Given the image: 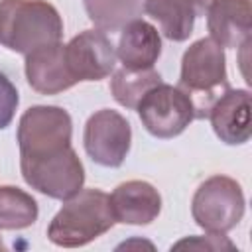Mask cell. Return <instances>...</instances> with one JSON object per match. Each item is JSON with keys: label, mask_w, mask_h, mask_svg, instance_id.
I'll use <instances>...</instances> for the list:
<instances>
[{"label": "cell", "mask_w": 252, "mask_h": 252, "mask_svg": "<svg viewBox=\"0 0 252 252\" xmlns=\"http://www.w3.org/2000/svg\"><path fill=\"white\" fill-rule=\"evenodd\" d=\"M24 69H26V79L30 87L39 94H57L77 85V81L73 79L67 67L65 45L61 41L43 45L28 53Z\"/></svg>", "instance_id": "cell-11"}, {"label": "cell", "mask_w": 252, "mask_h": 252, "mask_svg": "<svg viewBox=\"0 0 252 252\" xmlns=\"http://www.w3.org/2000/svg\"><path fill=\"white\" fill-rule=\"evenodd\" d=\"M189 2L193 4V8H195L197 16L205 14V12H207V8H209V4H211V0H189Z\"/></svg>", "instance_id": "cell-21"}, {"label": "cell", "mask_w": 252, "mask_h": 252, "mask_svg": "<svg viewBox=\"0 0 252 252\" xmlns=\"http://www.w3.org/2000/svg\"><path fill=\"white\" fill-rule=\"evenodd\" d=\"M144 128L156 138L179 136L197 116L193 100L179 87L159 83L150 89L136 106Z\"/></svg>", "instance_id": "cell-7"}, {"label": "cell", "mask_w": 252, "mask_h": 252, "mask_svg": "<svg viewBox=\"0 0 252 252\" xmlns=\"http://www.w3.org/2000/svg\"><path fill=\"white\" fill-rule=\"evenodd\" d=\"M0 250H6V246H4V242H2V238H0Z\"/></svg>", "instance_id": "cell-22"}, {"label": "cell", "mask_w": 252, "mask_h": 252, "mask_svg": "<svg viewBox=\"0 0 252 252\" xmlns=\"http://www.w3.org/2000/svg\"><path fill=\"white\" fill-rule=\"evenodd\" d=\"M20 169L32 189L59 201L79 193L85 183V167L73 148L45 158H20Z\"/></svg>", "instance_id": "cell-6"}, {"label": "cell", "mask_w": 252, "mask_h": 252, "mask_svg": "<svg viewBox=\"0 0 252 252\" xmlns=\"http://www.w3.org/2000/svg\"><path fill=\"white\" fill-rule=\"evenodd\" d=\"M142 10L159 24L171 41H185L193 33L197 12L189 0H144Z\"/></svg>", "instance_id": "cell-15"}, {"label": "cell", "mask_w": 252, "mask_h": 252, "mask_svg": "<svg viewBox=\"0 0 252 252\" xmlns=\"http://www.w3.org/2000/svg\"><path fill=\"white\" fill-rule=\"evenodd\" d=\"M73 122L65 108L35 104L18 122L20 158H45L71 148Z\"/></svg>", "instance_id": "cell-5"}, {"label": "cell", "mask_w": 252, "mask_h": 252, "mask_svg": "<svg viewBox=\"0 0 252 252\" xmlns=\"http://www.w3.org/2000/svg\"><path fill=\"white\" fill-rule=\"evenodd\" d=\"M63 20L47 0H0V45L16 53H32L59 43Z\"/></svg>", "instance_id": "cell-1"}, {"label": "cell", "mask_w": 252, "mask_h": 252, "mask_svg": "<svg viewBox=\"0 0 252 252\" xmlns=\"http://www.w3.org/2000/svg\"><path fill=\"white\" fill-rule=\"evenodd\" d=\"M205 14L211 39L220 47H240L250 41V0H211Z\"/></svg>", "instance_id": "cell-12"}, {"label": "cell", "mask_w": 252, "mask_h": 252, "mask_svg": "<svg viewBox=\"0 0 252 252\" xmlns=\"http://www.w3.org/2000/svg\"><path fill=\"white\" fill-rule=\"evenodd\" d=\"M37 201L20 187L0 185V230H22L37 220Z\"/></svg>", "instance_id": "cell-16"}, {"label": "cell", "mask_w": 252, "mask_h": 252, "mask_svg": "<svg viewBox=\"0 0 252 252\" xmlns=\"http://www.w3.org/2000/svg\"><path fill=\"white\" fill-rule=\"evenodd\" d=\"M65 61L77 83L100 81L114 71L116 49L104 32L85 30L65 45Z\"/></svg>", "instance_id": "cell-9"}, {"label": "cell", "mask_w": 252, "mask_h": 252, "mask_svg": "<svg viewBox=\"0 0 252 252\" xmlns=\"http://www.w3.org/2000/svg\"><path fill=\"white\" fill-rule=\"evenodd\" d=\"M89 20L100 32H118L142 14V0H83Z\"/></svg>", "instance_id": "cell-18"}, {"label": "cell", "mask_w": 252, "mask_h": 252, "mask_svg": "<svg viewBox=\"0 0 252 252\" xmlns=\"http://www.w3.org/2000/svg\"><path fill=\"white\" fill-rule=\"evenodd\" d=\"M83 144L94 163L102 167H120L132 144L130 122L112 108L96 110L85 124Z\"/></svg>", "instance_id": "cell-8"}, {"label": "cell", "mask_w": 252, "mask_h": 252, "mask_svg": "<svg viewBox=\"0 0 252 252\" xmlns=\"http://www.w3.org/2000/svg\"><path fill=\"white\" fill-rule=\"evenodd\" d=\"M110 199L100 189H81L65 199L47 226V238L63 248H79L114 226Z\"/></svg>", "instance_id": "cell-2"}, {"label": "cell", "mask_w": 252, "mask_h": 252, "mask_svg": "<svg viewBox=\"0 0 252 252\" xmlns=\"http://www.w3.org/2000/svg\"><path fill=\"white\" fill-rule=\"evenodd\" d=\"M161 55V37L158 30L146 20L128 22L118 37L116 59L128 69H150Z\"/></svg>", "instance_id": "cell-14"}, {"label": "cell", "mask_w": 252, "mask_h": 252, "mask_svg": "<svg viewBox=\"0 0 252 252\" xmlns=\"http://www.w3.org/2000/svg\"><path fill=\"white\" fill-rule=\"evenodd\" d=\"M108 199L114 220L122 224H150L161 211V195L158 189L140 179L120 183Z\"/></svg>", "instance_id": "cell-13"}, {"label": "cell", "mask_w": 252, "mask_h": 252, "mask_svg": "<svg viewBox=\"0 0 252 252\" xmlns=\"http://www.w3.org/2000/svg\"><path fill=\"white\" fill-rule=\"evenodd\" d=\"M177 87L185 91L193 100L195 116L207 118L213 102L226 89H230L222 47L211 37L193 41L183 53Z\"/></svg>", "instance_id": "cell-3"}, {"label": "cell", "mask_w": 252, "mask_h": 252, "mask_svg": "<svg viewBox=\"0 0 252 252\" xmlns=\"http://www.w3.org/2000/svg\"><path fill=\"white\" fill-rule=\"evenodd\" d=\"M163 83L161 75L150 67V69H118L110 79V93L114 100L126 108H136L142 96L154 89L156 85Z\"/></svg>", "instance_id": "cell-17"}, {"label": "cell", "mask_w": 252, "mask_h": 252, "mask_svg": "<svg viewBox=\"0 0 252 252\" xmlns=\"http://www.w3.org/2000/svg\"><path fill=\"white\" fill-rule=\"evenodd\" d=\"M191 215L203 230L226 234L244 215V193L240 183L226 175L205 179L193 195Z\"/></svg>", "instance_id": "cell-4"}, {"label": "cell", "mask_w": 252, "mask_h": 252, "mask_svg": "<svg viewBox=\"0 0 252 252\" xmlns=\"http://www.w3.org/2000/svg\"><path fill=\"white\" fill-rule=\"evenodd\" d=\"M181 246H189V248H205V250H222V248L232 250V248H234V244H232L224 234H213V232H209V236L185 238V240L177 242L173 248H181Z\"/></svg>", "instance_id": "cell-20"}, {"label": "cell", "mask_w": 252, "mask_h": 252, "mask_svg": "<svg viewBox=\"0 0 252 252\" xmlns=\"http://www.w3.org/2000/svg\"><path fill=\"white\" fill-rule=\"evenodd\" d=\"M207 118L220 138L228 146H240L250 140V93L246 89H226L211 106Z\"/></svg>", "instance_id": "cell-10"}, {"label": "cell", "mask_w": 252, "mask_h": 252, "mask_svg": "<svg viewBox=\"0 0 252 252\" xmlns=\"http://www.w3.org/2000/svg\"><path fill=\"white\" fill-rule=\"evenodd\" d=\"M18 104H20L18 89L12 85V81L4 73H0V130L10 126Z\"/></svg>", "instance_id": "cell-19"}]
</instances>
